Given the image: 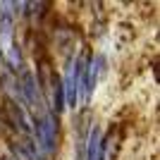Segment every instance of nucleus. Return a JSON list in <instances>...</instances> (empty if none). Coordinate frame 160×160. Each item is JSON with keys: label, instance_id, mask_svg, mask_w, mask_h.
Wrapping results in <instances>:
<instances>
[{"label": "nucleus", "instance_id": "nucleus-2", "mask_svg": "<svg viewBox=\"0 0 160 160\" xmlns=\"http://www.w3.org/2000/svg\"><path fill=\"white\" fill-rule=\"evenodd\" d=\"M84 160H103V136L98 127H91L86 136V158Z\"/></svg>", "mask_w": 160, "mask_h": 160}, {"label": "nucleus", "instance_id": "nucleus-3", "mask_svg": "<svg viewBox=\"0 0 160 160\" xmlns=\"http://www.w3.org/2000/svg\"><path fill=\"white\" fill-rule=\"evenodd\" d=\"M53 110H55V115H60L62 110H65V93H62V84H60V79L58 77H53Z\"/></svg>", "mask_w": 160, "mask_h": 160}, {"label": "nucleus", "instance_id": "nucleus-4", "mask_svg": "<svg viewBox=\"0 0 160 160\" xmlns=\"http://www.w3.org/2000/svg\"><path fill=\"white\" fill-rule=\"evenodd\" d=\"M5 160H10V158H5Z\"/></svg>", "mask_w": 160, "mask_h": 160}, {"label": "nucleus", "instance_id": "nucleus-1", "mask_svg": "<svg viewBox=\"0 0 160 160\" xmlns=\"http://www.w3.org/2000/svg\"><path fill=\"white\" fill-rule=\"evenodd\" d=\"M84 65H86L84 58L69 62L65 79L60 81L62 84V93H65V103L69 108H77V103H79V84H81V74H84Z\"/></svg>", "mask_w": 160, "mask_h": 160}]
</instances>
